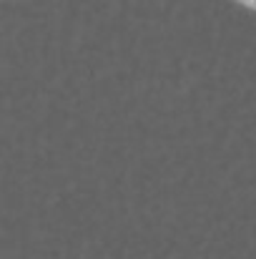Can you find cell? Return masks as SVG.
Wrapping results in <instances>:
<instances>
[{"instance_id":"6da1fadb","label":"cell","mask_w":256,"mask_h":259,"mask_svg":"<svg viewBox=\"0 0 256 259\" xmlns=\"http://www.w3.org/2000/svg\"><path fill=\"white\" fill-rule=\"evenodd\" d=\"M239 3H244V5H249V8H254L256 10V0H239Z\"/></svg>"}]
</instances>
